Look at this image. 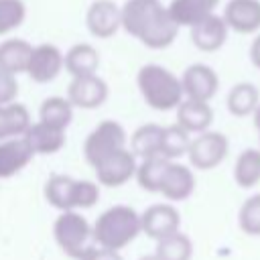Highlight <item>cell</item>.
<instances>
[{
    "label": "cell",
    "mask_w": 260,
    "mask_h": 260,
    "mask_svg": "<svg viewBox=\"0 0 260 260\" xmlns=\"http://www.w3.org/2000/svg\"><path fill=\"white\" fill-rule=\"evenodd\" d=\"M35 154H55L65 146V130L49 126L45 122L30 124L22 134Z\"/></svg>",
    "instance_id": "18"
},
{
    "label": "cell",
    "mask_w": 260,
    "mask_h": 260,
    "mask_svg": "<svg viewBox=\"0 0 260 260\" xmlns=\"http://www.w3.org/2000/svg\"><path fill=\"white\" fill-rule=\"evenodd\" d=\"M100 189L93 181H75L73 187V209H89L98 203Z\"/></svg>",
    "instance_id": "33"
},
{
    "label": "cell",
    "mask_w": 260,
    "mask_h": 260,
    "mask_svg": "<svg viewBox=\"0 0 260 260\" xmlns=\"http://www.w3.org/2000/svg\"><path fill=\"white\" fill-rule=\"evenodd\" d=\"M63 67L71 77L91 75L100 67V53L89 43H77L63 55Z\"/></svg>",
    "instance_id": "19"
},
{
    "label": "cell",
    "mask_w": 260,
    "mask_h": 260,
    "mask_svg": "<svg viewBox=\"0 0 260 260\" xmlns=\"http://www.w3.org/2000/svg\"><path fill=\"white\" fill-rule=\"evenodd\" d=\"M138 260H158V258L152 254V256H142V258H138Z\"/></svg>",
    "instance_id": "38"
},
{
    "label": "cell",
    "mask_w": 260,
    "mask_h": 260,
    "mask_svg": "<svg viewBox=\"0 0 260 260\" xmlns=\"http://www.w3.org/2000/svg\"><path fill=\"white\" fill-rule=\"evenodd\" d=\"M181 85H183L185 98L209 102L217 93L219 77H217V73L209 65H205V63H193V65H189L183 71Z\"/></svg>",
    "instance_id": "10"
},
{
    "label": "cell",
    "mask_w": 260,
    "mask_h": 260,
    "mask_svg": "<svg viewBox=\"0 0 260 260\" xmlns=\"http://www.w3.org/2000/svg\"><path fill=\"white\" fill-rule=\"evenodd\" d=\"M179 225H181L179 211L173 205H167V203L150 205L140 215V228L152 240H160V238H165L173 232H179Z\"/></svg>",
    "instance_id": "14"
},
{
    "label": "cell",
    "mask_w": 260,
    "mask_h": 260,
    "mask_svg": "<svg viewBox=\"0 0 260 260\" xmlns=\"http://www.w3.org/2000/svg\"><path fill=\"white\" fill-rule=\"evenodd\" d=\"M79 260H122L120 252L118 250H112V248H104V246H91Z\"/></svg>",
    "instance_id": "35"
},
{
    "label": "cell",
    "mask_w": 260,
    "mask_h": 260,
    "mask_svg": "<svg viewBox=\"0 0 260 260\" xmlns=\"http://www.w3.org/2000/svg\"><path fill=\"white\" fill-rule=\"evenodd\" d=\"M53 236H55V242L59 244V248L67 256L79 260L91 248L93 228L81 213L67 209V211H61V215L55 219Z\"/></svg>",
    "instance_id": "4"
},
{
    "label": "cell",
    "mask_w": 260,
    "mask_h": 260,
    "mask_svg": "<svg viewBox=\"0 0 260 260\" xmlns=\"http://www.w3.org/2000/svg\"><path fill=\"white\" fill-rule=\"evenodd\" d=\"M71 118H73V104L61 95L47 98L39 108V120L49 126L61 128V130H65L69 126Z\"/></svg>",
    "instance_id": "24"
},
{
    "label": "cell",
    "mask_w": 260,
    "mask_h": 260,
    "mask_svg": "<svg viewBox=\"0 0 260 260\" xmlns=\"http://www.w3.org/2000/svg\"><path fill=\"white\" fill-rule=\"evenodd\" d=\"M258 104H260V91H258V87L254 83H248V81L236 83L230 89L228 100H225V106H228L230 114H234L238 118L254 114Z\"/></svg>",
    "instance_id": "23"
},
{
    "label": "cell",
    "mask_w": 260,
    "mask_h": 260,
    "mask_svg": "<svg viewBox=\"0 0 260 260\" xmlns=\"http://www.w3.org/2000/svg\"><path fill=\"white\" fill-rule=\"evenodd\" d=\"M26 6L22 0H0V35L18 28L24 22Z\"/></svg>",
    "instance_id": "31"
},
{
    "label": "cell",
    "mask_w": 260,
    "mask_h": 260,
    "mask_svg": "<svg viewBox=\"0 0 260 260\" xmlns=\"http://www.w3.org/2000/svg\"><path fill=\"white\" fill-rule=\"evenodd\" d=\"M140 228V215L128 207V205H114L108 207L93 223V242L104 248L122 250L126 248L138 234Z\"/></svg>",
    "instance_id": "3"
},
{
    "label": "cell",
    "mask_w": 260,
    "mask_h": 260,
    "mask_svg": "<svg viewBox=\"0 0 260 260\" xmlns=\"http://www.w3.org/2000/svg\"><path fill=\"white\" fill-rule=\"evenodd\" d=\"M126 140L128 136L122 124H118L116 120H104L87 134L83 142V156L91 167H95L100 160H104L112 152L124 148Z\"/></svg>",
    "instance_id": "5"
},
{
    "label": "cell",
    "mask_w": 260,
    "mask_h": 260,
    "mask_svg": "<svg viewBox=\"0 0 260 260\" xmlns=\"http://www.w3.org/2000/svg\"><path fill=\"white\" fill-rule=\"evenodd\" d=\"M32 45L24 39H6L0 43V69L8 73H26Z\"/></svg>",
    "instance_id": "21"
},
{
    "label": "cell",
    "mask_w": 260,
    "mask_h": 260,
    "mask_svg": "<svg viewBox=\"0 0 260 260\" xmlns=\"http://www.w3.org/2000/svg\"><path fill=\"white\" fill-rule=\"evenodd\" d=\"M67 100L75 108L95 110L108 100V83L102 77H98L95 73L73 77L67 87Z\"/></svg>",
    "instance_id": "9"
},
{
    "label": "cell",
    "mask_w": 260,
    "mask_h": 260,
    "mask_svg": "<svg viewBox=\"0 0 260 260\" xmlns=\"http://www.w3.org/2000/svg\"><path fill=\"white\" fill-rule=\"evenodd\" d=\"M35 152L24 136H12L0 140V179H10L20 173L30 160Z\"/></svg>",
    "instance_id": "15"
},
{
    "label": "cell",
    "mask_w": 260,
    "mask_h": 260,
    "mask_svg": "<svg viewBox=\"0 0 260 260\" xmlns=\"http://www.w3.org/2000/svg\"><path fill=\"white\" fill-rule=\"evenodd\" d=\"M228 150H230V144L221 132L203 130L195 140H191L187 154H189V162L195 169L209 171V169H215L228 156Z\"/></svg>",
    "instance_id": "6"
},
{
    "label": "cell",
    "mask_w": 260,
    "mask_h": 260,
    "mask_svg": "<svg viewBox=\"0 0 260 260\" xmlns=\"http://www.w3.org/2000/svg\"><path fill=\"white\" fill-rule=\"evenodd\" d=\"M169 165V158L156 154V156H148V158H142L140 165H136V181L138 185L144 189V191H150V193H158V187H160V181H162V173Z\"/></svg>",
    "instance_id": "28"
},
{
    "label": "cell",
    "mask_w": 260,
    "mask_h": 260,
    "mask_svg": "<svg viewBox=\"0 0 260 260\" xmlns=\"http://www.w3.org/2000/svg\"><path fill=\"white\" fill-rule=\"evenodd\" d=\"M30 126V114L22 104H0V140L22 136Z\"/></svg>",
    "instance_id": "22"
},
{
    "label": "cell",
    "mask_w": 260,
    "mask_h": 260,
    "mask_svg": "<svg viewBox=\"0 0 260 260\" xmlns=\"http://www.w3.org/2000/svg\"><path fill=\"white\" fill-rule=\"evenodd\" d=\"M175 110H177V124L181 128H185L189 134L191 132L199 134V132L207 130L213 122V110H211L209 102L183 98V102Z\"/></svg>",
    "instance_id": "17"
},
{
    "label": "cell",
    "mask_w": 260,
    "mask_h": 260,
    "mask_svg": "<svg viewBox=\"0 0 260 260\" xmlns=\"http://www.w3.org/2000/svg\"><path fill=\"white\" fill-rule=\"evenodd\" d=\"M238 223H240L244 234L260 236V193L252 195V197H248L244 201V205L240 207Z\"/></svg>",
    "instance_id": "32"
},
{
    "label": "cell",
    "mask_w": 260,
    "mask_h": 260,
    "mask_svg": "<svg viewBox=\"0 0 260 260\" xmlns=\"http://www.w3.org/2000/svg\"><path fill=\"white\" fill-rule=\"evenodd\" d=\"M219 0H171L169 14L179 26H193L207 14L215 12Z\"/></svg>",
    "instance_id": "20"
},
{
    "label": "cell",
    "mask_w": 260,
    "mask_h": 260,
    "mask_svg": "<svg viewBox=\"0 0 260 260\" xmlns=\"http://www.w3.org/2000/svg\"><path fill=\"white\" fill-rule=\"evenodd\" d=\"M85 26L95 39H110L122 28V8L114 0H93L85 12Z\"/></svg>",
    "instance_id": "8"
},
{
    "label": "cell",
    "mask_w": 260,
    "mask_h": 260,
    "mask_svg": "<svg viewBox=\"0 0 260 260\" xmlns=\"http://www.w3.org/2000/svg\"><path fill=\"white\" fill-rule=\"evenodd\" d=\"M250 61L256 69H260V35H256L252 39V45H250Z\"/></svg>",
    "instance_id": "36"
},
{
    "label": "cell",
    "mask_w": 260,
    "mask_h": 260,
    "mask_svg": "<svg viewBox=\"0 0 260 260\" xmlns=\"http://www.w3.org/2000/svg\"><path fill=\"white\" fill-rule=\"evenodd\" d=\"M191 30V43L203 51V53H215L219 51L225 41H228V24L223 20V16L211 12L205 18H201L199 22H195L193 26H189Z\"/></svg>",
    "instance_id": "12"
},
{
    "label": "cell",
    "mask_w": 260,
    "mask_h": 260,
    "mask_svg": "<svg viewBox=\"0 0 260 260\" xmlns=\"http://www.w3.org/2000/svg\"><path fill=\"white\" fill-rule=\"evenodd\" d=\"M136 83H138V91L142 100L146 102V106L158 112L175 110L185 98L181 79L173 71L156 63L142 65L138 69Z\"/></svg>",
    "instance_id": "2"
},
{
    "label": "cell",
    "mask_w": 260,
    "mask_h": 260,
    "mask_svg": "<svg viewBox=\"0 0 260 260\" xmlns=\"http://www.w3.org/2000/svg\"><path fill=\"white\" fill-rule=\"evenodd\" d=\"M189 144H191V138H189V132L185 128H181L179 124L165 126L162 132H160L158 152H160V156L173 160V158H179V156L187 154Z\"/></svg>",
    "instance_id": "29"
},
{
    "label": "cell",
    "mask_w": 260,
    "mask_h": 260,
    "mask_svg": "<svg viewBox=\"0 0 260 260\" xmlns=\"http://www.w3.org/2000/svg\"><path fill=\"white\" fill-rule=\"evenodd\" d=\"M160 132L162 126L158 124H142L134 130V134L130 136V148L134 152V156L140 158H148V156H156L158 146H160Z\"/></svg>",
    "instance_id": "26"
},
{
    "label": "cell",
    "mask_w": 260,
    "mask_h": 260,
    "mask_svg": "<svg viewBox=\"0 0 260 260\" xmlns=\"http://www.w3.org/2000/svg\"><path fill=\"white\" fill-rule=\"evenodd\" d=\"M193 189H195V177H193L191 169L181 162L169 160V165L162 173L158 193H162L171 201H183L193 193Z\"/></svg>",
    "instance_id": "16"
},
{
    "label": "cell",
    "mask_w": 260,
    "mask_h": 260,
    "mask_svg": "<svg viewBox=\"0 0 260 260\" xmlns=\"http://www.w3.org/2000/svg\"><path fill=\"white\" fill-rule=\"evenodd\" d=\"M61 69H63V53L59 51V47L51 43L32 47V53L26 65V73L32 81L49 83L61 73Z\"/></svg>",
    "instance_id": "11"
},
{
    "label": "cell",
    "mask_w": 260,
    "mask_h": 260,
    "mask_svg": "<svg viewBox=\"0 0 260 260\" xmlns=\"http://www.w3.org/2000/svg\"><path fill=\"white\" fill-rule=\"evenodd\" d=\"M223 20L230 30L252 35L260 30V0H228L223 6Z\"/></svg>",
    "instance_id": "13"
},
{
    "label": "cell",
    "mask_w": 260,
    "mask_h": 260,
    "mask_svg": "<svg viewBox=\"0 0 260 260\" xmlns=\"http://www.w3.org/2000/svg\"><path fill=\"white\" fill-rule=\"evenodd\" d=\"M95 179L98 183L106 185V187H120L124 183H128L134 173H136V156L132 150H128L126 146L112 152L110 156H106L104 160H100L95 167Z\"/></svg>",
    "instance_id": "7"
},
{
    "label": "cell",
    "mask_w": 260,
    "mask_h": 260,
    "mask_svg": "<svg viewBox=\"0 0 260 260\" xmlns=\"http://www.w3.org/2000/svg\"><path fill=\"white\" fill-rule=\"evenodd\" d=\"M18 95V81L14 73L0 69V104L14 102Z\"/></svg>",
    "instance_id": "34"
},
{
    "label": "cell",
    "mask_w": 260,
    "mask_h": 260,
    "mask_svg": "<svg viewBox=\"0 0 260 260\" xmlns=\"http://www.w3.org/2000/svg\"><path fill=\"white\" fill-rule=\"evenodd\" d=\"M154 256L158 260H191L193 244H191V240L185 234L173 232V234L156 240Z\"/></svg>",
    "instance_id": "27"
},
{
    "label": "cell",
    "mask_w": 260,
    "mask_h": 260,
    "mask_svg": "<svg viewBox=\"0 0 260 260\" xmlns=\"http://www.w3.org/2000/svg\"><path fill=\"white\" fill-rule=\"evenodd\" d=\"M73 187L75 179L67 175H53L45 183V199L59 211L73 209Z\"/></svg>",
    "instance_id": "25"
},
{
    "label": "cell",
    "mask_w": 260,
    "mask_h": 260,
    "mask_svg": "<svg viewBox=\"0 0 260 260\" xmlns=\"http://www.w3.org/2000/svg\"><path fill=\"white\" fill-rule=\"evenodd\" d=\"M254 126H256L258 132H260V104H258V108L254 110Z\"/></svg>",
    "instance_id": "37"
},
{
    "label": "cell",
    "mask_w": 260,
    "mask_h": 260,
    "mask_svg": "<svg viewBox=\"0 0 260 260\" xmlns=\"http://www.w3.org/2000/svg\"><path fill=\"white\" fill-rule=\"evenodd\" d=\"M122 28L148 49H167L179 32V24L160 0H126L122 6Z\"/></svg>",
    "instance_id": "1"
},
{
    "label": "cell",
    "mask_w": 260,
    "mask_h": 260,
    "mask_svg": "<svg viewBox=\"0 0 260 260\" xmlns=\"http://www.w3.org/2000/svg\"><path fill=\"white\" fill-rule=\"evenodd\" d=\"M234 179L244 189H250L260 181V150L246 148L240 152L234 167Z\"/></svg>",
    "instance_id": "30"
}]
</instances>
